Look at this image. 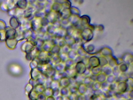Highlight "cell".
<instances>
[{"instance_id": "4dcf8cb0", "label": "cell", "mask_w": 133, "mask_h": 100, "mask_svg": "<svg viewBox=\"0 0 133 100\" xmlns=\"http://www.w3.org/2000/svg\"><path fill=\"white\" fill-rule=\"evenodd\" d=\"M56 98V100H63V97L60 95Z\"/></svg>"}, {"instance_id": "7402d4cb", "label": "cell", "mask_w": 133, "mask_h": 100, "mask_svg": "<svg viewBox=\"0 0 133 100\" xmlns=\"http://www.w3.org/2000/svg\"><path fill=\"white\" fill-rule=\"evenodd\" d=\"M51 88L52 89H54L56 88H59L60 86H59V81H52L51 84Z\"/></svg>"}, {"instance_id": "d4e9b609", "label": "cell", "mask_w": 133, "mask_h": 100, "mask_svg": "<svg viewBox=\"0 0 133 100\" xmlns=\"http://www.w3.org/2000/svg\"><path fill=\"white\" fill-rule=\"evenodd\" d=\"M53 90L52 96L54 97H56L60 95L59 88H56Z\"/></svg>"}, {"instance_id": "836d02e7", "label": "cell", "mask_w": 133, "mask_h": 100, "mask_svg": "<svg viewBox=\"0 0 133 100\" xmlns=\"http://www.w3.org/2000/svg\"><path fill=\"white\" fill-rule=\"evenodd\" d=\"M63 100H71L69 98V96L67 97H64L63 98Z\"/></svg>"}, {"instance_id": "8fae6325", "label": "cell", "mask_w": 133, "mask_h": 100, "mask_svg": "<svg viewBox=\"0 0 133 100\" xmlns=\"http://www.w3.org/2000/svg\"><path fill=\"white\" fill-rule=\"evenodd\" d=\"M15 38L17 41H21L24 39L23 36V32L20 31L18 29H17V30H16Z\"/></svg>"}, {"instance_id": "5bb4252c", "label": "cell", "mask_w": 133, "mask_h": 100, "mask_svg": "<svg viewBox=\"0 0 133 100\" xmlns=\"http://www.w3.org/2000/svg\"><path fill=\"white\" fill-rule=\"evenodd\" d=\"M16 6H17L18 8L21 9H24L27 8V1H18L16 3Z\"/></svg>"}, {"instance_id": "52a82bcc", "label": "cell", "mask_w": 133, "mask_h": 100, "mask_svg": "<svg viewBox=\"0 0 133 100\" xmlns=\"http://www.w3.org/2000/svg\"><path fill=\"white\" fill-rule=\"evenodd\" d=\"M5 32L6 40L8 38H15L16 29L11 27H7L5 29Z\"/></svg>"}, {"instance_id": "d590c367", "label": "cell", "mask_w": 133, "mask_h": 100, "mask_svg": "<svg viewBox=\"0 0 133 100\" xmlns=\"http://www.w3.org/2000/svg\"><path fill=\"white\" fill-rule=\"evenodd\" d=\"M0 41H1V35L0 34Z\"/></svg>"}, {"instance_id": "7a4b0ae2", "label": "cell", "mask_w": 133, "mask_h": 100, "mask_svg": "<svg viewBox=\"0 0 133 100\" xmlns=\"http://www.w3.org/2000/svg\"><path fill=\"white\" fill-rule=\"evenodd\" d=\"M41 18L35 17L30 22L31 24V29H32V31L36 32L40 30L41 28Z\"/></svg>"}, {"instance_id": "ba28073f", "label": "cell", "mask_w": 133, "mask_h": 100, "mask_svg": "<svg viewBox=\"0 0 133 100\" xmlns=\"http://www.w3.org/2000/svg\"><path fill=\"white\" fill-rule=\"evenodd\" d=\"M77 88H78V93H79V94L82 95H85L88 90L87 86L83 83L80 84L78 85Z\"/></svg>"}, {"instance_id": "4316f807", "label": "cell", "mask_w": 133, "mask_h": 100, "mask_svg": "<svg viewBox=\"0 0 133 100\" xmlns=\"http://www.w3.org/2000/svg\"><path fill=\"white\" fill-rule=\"evenodd\" d=\"M45 95L47 97L52 96L53 90L51 88H48L45 90Z\"/></svg>"}, {"instance_id": "2e32d148", "label": "cell", "mask_w": 133, "mask_h": 100, "mask_svg": "<svg viewBox=\"0 0 133 100\" xmlns=\"http://www.w3.org/2000/svg\"><path fill=\"white\" fill-rule=\"evenodd\" d=\"M91 72L92 75H97L99 74L102 72V69H101L100 67L99 66L93 68L91 70Z\"/></svg>"}, {"instance_id": "30bf717a", "label": "cell", "mask_w": 133, "mask_h": 100, "mask_svg": "<svg viewBox=\"0 0 133 100\" xmlns=\"http://www.w3.org/2000/svg\"><path fill=\"white\" fill-rule=\"evenodd\" d=\"M10 25L14 29H17L20 26V24L17 18L15 17L12 18L10 21Z\"/></svg>"}, {"instance_id": "9a60e30c", "label": "cell", "mask_w": 133, "mask_h": 100, "mask_svg": "<svg viewBox=\"0 0 133 100\" xmlns=\"http://www.w3.org/2000/svg\"><path fill=\"white\" fill-rule=\"evenodd\" d=\"M60 95L63 97L69 96L70 95V93L68 88H61L60 90Z\"/></svg>"}, {"instance_id": "6da1fadb", "label": "cell", "mask_w": 133, "mask_h": 100, "mask_svg": "<svg viewBox=\"0 0 133 100\" xmlns=\"http://www.w3.org/2000/svg\"><path fill=\"white\" fill-rule=\"evenodd\" d=\"M36 41L27 40L23 43L21 47V49L24 52L29 53L35 47Z\"/></svg>"}, {"instance_id": "44dd1931", "label": "cell", "mask_w": 133, "mask_h": 100, "mask_svg": "<svg viewBox=\"0 0 133 100\" xmlns=\"http://www.w3.org/2000/svg\"><path fill=\"white\" fill-rule=\"evenodd\" d=\"M109 85V84L107 81H105L101 84V89L103 92H106L108 90Z\"/></svg>"}, {"instance_id": "277c9868", "label": "cell", "mask_w": 133, "mask_h": 100, "mask_svg": "<svg viewBox=\"0 0 133 100\" xmlns=\"http://www.w3.org/2000/svg\"><path fill=\"white\" fill-rule=\"evenodd\" d=\"M127 92V87L125 81H120L117 83L116 92L123 94Z\"/></svg>"}, {"instance_id": "83f0119b", "label": "cell", "mask_w": 133, "mask_h": 100, "mask_svg": "<svg viewBox=\"0 0 133 100\" xmlns=\"http://www.w3.org/2000/svg\"><path fill=\"white\" fill-rule=\"evenodd\" d=\"M6 24L4 22L0 20V32L4 31L6 29Z\"/></svg>"}, {"instance_id": "ac0fdd59", "label": "cell", "mask_w": 133, "mask_h": 100, "mask_svg": "<svg viewBox=\"0 0 133 100\" xmlns=\"http://www.w3.org/2000/svg\"><path fill=\"white\" fill-rule=\"evenodd\" d=\"M70 95H77L78 93V88L77 86H72L68 88Z\"/></svg>"}, {"instance_id": "8992f818", "label": "cell", "mask_w": 133, "mask_h": 100, "mask_svg": "<svg viewBox=\"0 0 133 100\" xmlns=\"http://www.w3.org/2000/svg\"><path fill=\"white\" fill-rule=\"evenodd\" d=\"M6 41L7 46L9 49L13 50L15 48L18 41L15 38H8L6 39Z\"/></svg>"}, {"instance_id": "e575fe53", "label": "cell", "mask_w": 133, "mask_h": 100, "mask_svg": "<svg viewBox=\"0 0 133 100\" xmlns=\"http://www.w3.org/2000/svg\"><path fill=\"white\" fill-rule=\"evenodd\" d=\"M102 100H108V99H106V98H102Z\"/></svg>"}, {"instance_id": "5b68a950", "label": "cell", "mask_w": 133, "mask_h": 100, "mask_svg": "<svg viewBox=\"0 0 133 100\" xmlns=\"http://www.w3.org/2000/svg\"><path fill=\"white\" fill-rule=\"evenodd\" d=\"M60 88H68L71 85V81L68 77L62 78L59 81Z\"/></svg>"}, {"instance_id": "4fadbf2b", "label": "cell", "mask_w": 133, "mask_h": 100, "mask_svg": "<svg viewBox=\"0 0 133 100\" xmlns=\"http://www.w3.org/2000/svg\"><path fill=\"white\" fill-rule=\"evenodd\" d=\"M102 72L107 76L113 74V69L109 65H106L102 69Z\"/></svg>"}, {"instance_id": "ffe728a7", "label": "cell", "mask_w": 133, "mask_h": 100, "mask_svg": "<svg viewBox=\"0 0 133 100\" xmlns=\"http://www.w3.org/2000/svg\"><path fill=\"white\" fill-rule=\"evenodd\" d=\"M92 81L90 76H85L83 79V83L86 85L87 86L90 85L92 83Z\"/></svg>"}, {"instance_id": "f546056e", "label": "cell", "mask_w": 133, "mask_h": 100, "mask_svg": "<svg viewBox=\"0 0 133 100\" xmlns=\"http://www.w3.org/2000/svg\"><path fill=\"white\" fill-rule=\"evenodd\" d=\"M75 100H85V95L80 94L76 95Z\"/></svg>"}, {"instance_id": "cb8c5ba5", "label": "cell", "mask_w": 133, "mask_h": 100, "mask_svg": "<svg viewBox=\"0 0 133 100\" xmlns=\"http://www.w3.org/2000/svg\"><path fill=\"white\" fill-rule=\"evenodd\" d=\"M103 92L102 90L100 89L98 90H94L93 91L92 94L94 95H96V96H102L103 94Z\"/></svg>"}, {"instance_id": "f1b7e54d", "label": "cell", "mask_w": 133, "mask_h": 100, "mask_svg": "<svg viewBox=\"0 0 133 100\" xmlns=\"http://www.w3.org/2000/svg\"><path fill=\"white\" fill-rule=\"evenodd\" d=\"M90 100H102V97L101 96L92 94L90 97Z\"/></svg>"}, {"instance_id": "d6a6232c", "label": "cell", "mask_w": 133, "mask_h": 100, "mask_svg": "<svg viewBox=\"0 0 133 100\" xmlns=\"http://www.w3.org/2000/svg\"><path fill=\"white\" fill-rule=\"evenodd\" d=\"M108 100H119V99H118V98H116V97H114V96H113V97H112L108 99Z\"/></svg>"}, {"instance_id": "484cf974", "label": "cell", "mask_w": 133, "mask_h": 100, "mask_svg": "<svg viewBox=\"0 0 133 100\" xmlns=\"http://www.w3.org/2000/svg\"><path fill=\"white\" fill-rule=\"evenodd\" d=\"M38 61L36 60H32V61H31L30 65V67L32 69H36V67L38 66Z\"/></svg>"}, {"instance_id": "3957f363", "label": "cell", "mask_w": 133, "mask_h": 100, "mask_svg": "<svg viewBox=\"0 0 133 100\" xmlns=\"http://www.w3.org/2000/svg\"><path fill=\"white\" fill-rule=\"evenodd\" d=\"M40 52L35 47L29 53L26 54V59L28 60H36L38 55Z\"/></svg>"}, {"instance_id": "e0dca14e", "label": "cell", "mask_w": 133, "mask_h": 100, "mask_svg": "<svg viewBox=\"0 0 133 100\" xmlns=\"http://www.w3.org/2000/svg\"><path fill=\"white\" fill-rule=\"evenodd\" d=\"M116 76H114V75H110L107 76V79L106 81L109 84H111L116 82Z\"/></svg>"}, {"instance_id": "9c48e42d", "label": "cell", "mask_w": 133, "mask_h": 100, "mask_svg": "<svg viewBox=\"0 0 133 100\" xmlns=\"http://www.w3.org/2000/svg\"><path fill=\"white\" fill-rule=\"evenodd\" d=\"M126 86L127 87V92L133 91V80L132 78L128 77L125 81Z\"/></svg>"}, {"instance_id": "7c38bea8", "label": "cell", "mask_w": 133, "mask_h": 100, "mask_svg": "<svg viewBox=\"0 0 133 100\" xmlns=\"http://www.w3.org/2000/svg\"><path fill=\"white\" fill-rule=\"evenodd\" d=\"M107 77V76L103 72H101L96 75V81L100 83H102L106 81Z\"/></svg>"}, {"instance_id": "d6986e66", "label": "cell", "mask_w": 133, "mask_h": 100, "mask_svg": "<svg viewBox=\"0 0 133 100\" xmlns=\"http://www.w3.org/2000/svg\"><path fill=\"white\" fill-rule=\"evenodd\" d=\"M117 83L114 82L111 84H109L108 90L114 93H116L117 90Z\"/></svg>"}, {"instance_id": "1f68e13d", "label": "cell", "mask_w": 133, "mask_h": 100, "mask_svg": "<svg viewBox=\"0 0 133 100\" xmlns=\"http://www.w3.org/2000/svg\"><path fill=\"white\" fill-rule=\"evenodd\" d=\"M46 100H56L55 98L53 97L52 96L48 97L46 99Z\"/></svg>"}, {"instance_id": "603a6c76", "label": "cell", "mask_w": 133, "mask_h": 100, "mask_svg": "<svg viewBox=\"0 0 133 100\" xmlns=\"http://www.w3.org/2000/svg\"><path fill=\"white\" fill-rule=\"evenodd\" d=\"M94 90H98L101 89V83L98 82H95L94 83L92 86Z\"/></svg>"}]
</instances>
